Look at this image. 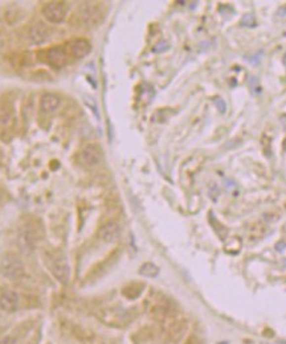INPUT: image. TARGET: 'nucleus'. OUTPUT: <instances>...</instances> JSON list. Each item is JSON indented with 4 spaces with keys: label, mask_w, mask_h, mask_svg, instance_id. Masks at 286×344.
I'll return each mask as SVG.
<instances>
[{
    "label": "nucleus",
    "mask_w": 286,
    "mask_h": 344,
    "mask_svg": "<svg viewBox=\"0 0 286 344\" xmlns=\"http://www.w3.org/2000/svg\"><path fill=\"white\" fill-rule=\"evenodd\" d=\"M17 245L20 246V249L25 253L32 252L35 248V236L32 230L28 228L21 229L17 236Z\"/></svg>",
    "instance_id": "obj_10"
},
{
    "label": "nucleus",
    "mask_w": 286,
    "mask_h": 344,
    "mask_svg": "<svg viewBox=\"0 0 286 344\" xmlns=\"http://www.w3.org/2000/svg\"><path fill=\"white\" fill-rule=\"evenodd\" d=\"M101 159H102V155H101L100 149L95 146H86L80 153V160L87 167L97 166L101 162Z\"/></svg>",
    "instance_id": "obj_3"
},
{
    "label": "nucleus",
    "mask_w": 286,
    "mask_h": 344,
    "mask_svg": "<svg viewBox=\"0 0 286 344\" xmlns=\"http://www.w3.org/2000/svg\"><path fill=\"white\" fill-rule=\"evenodd\" d=\"M42 15L50 23L60 24L67 16V5H65V3H61V1H50V3L44 5Z\"/></svg>",
    "instance_id": "obj_2"
},
{
    "label": "nucleus",
    "mask_w": 286,
    "mask_h": 344,
    "mask_svg": "<svg viewBox=\"0 0 286 344\" xmlns=\"http://www.w3.org/2000/svg\"><path fill=\"white\" fill-rule=\"evenodd\" d=\"M68 50H69V54L75 58H83L90 53L91 45L85 38H76L69 44Z\"/></svg>",
    "instance_id": "obj_6"
},
{
    "label": "nucleus",
    "mask_w": 286,
    "mask_h": 344,
    "mask_svg": "<svg viewBox=\"0 0 286 344\" xmlns=\"http://www.w3.org/2000/svg\"><path fill=\"white\" fill-rule=\"evenodd\" d=\"M48 35H49L48 28L41 23H39V24L31 27L28 32V38L29 41L34 42V44H42L48 40Z\"/></svg>",
    "instance_id": "obj_11"
},
{
    "label": "nucleus",
    "mask_w": 286,
    "mask_h": 344,
    "mask_svg": "<svg viewBox=\"0 0 286 344\" xmlns=\"http://www.w3.org/2000/svg\"><path fill=\"white\" fill-rule=\"evenodd\" d=\"M52 273L57 281H60L61 283H67L69 279V264H68L67 258H56L52 264Z\"/></svg>",
    "instance_id": "obj_5"
},
{
    "label": "nucleus",
    "mask_w": 286,
    "mask_h": 344,
    "mask_svg": "<svg viewBox=\"0 0 286 344\" xmlns=\"http://www.w3.org/2000/svg\"><path fill=\"white\" fill-rule=\"evenodd\" d=\"M0 344H16V340L11 338V336H5L0 340Z\"/></svg>",
    "instance_id": "obj_15"
},
{
    "label": "nucleus",
    "mask_w": 286,
    "mask_h": 344,
    "mask_svg": "<svg viewBox=\"0 0 286 344\" xmlns=\"http://www.w3.org/2000/svg\"><path fill=\"white\" fill-rule=\"evenodd\" d=\"M213 104L216 105V108L219 109L220 113L225 112V104H224V101L221 100V98H216V100L213 101Z\"/></svg>",
    "instance_id": "obj_14"
},
{
    "label": "nucleus",
    "mask_w": 286,
    "mask_h": 344,
    "mask_svg": "<svg viewBox=\"0 0 286 344\" xmlns=\"http://www.w3.org/2000/svg\"><path fill=\"white\" fill-rule=\"evenodd\" d=\"M139 274L146 278H155L159 274V268L153 262H146L139 268Z\"/></svg>",
    "instance_id": "obj_13"
},
{
    "label": "nucleus",
    "mask_w": 286,
    "mask_h": 344,
    "mask_svg": "<svg viewBox=\"0 0 286 344\" xmlns=\"http://www.w3.org/2000/svg\"><path fill=\"white\" fill-rule=\"evenodd\" d=\"M121 236L120 225L116 221H109L100 229V238L106 244H113L116 242Z\"/></svg>",
    "instance_id": "obj_4"
},
{
    "label": "nucleus",
    "mask_w": 286,
    "mask_h": 344,
    "mask_svg": "<svg viewBox=\"0 0 286 344\" xmlns=\"http://www.w3.org/2000/svg\"><path fill=\"white\" fill-rule=\"evenodd\" d=\"M60 106V98L56 94L52 93H46L41 97L40 101V108L44 113H53L56 109Z\"/></svg>",
    "instance_id": "obj_12"
},
{
    "label": "nucleus",
    "mask_w": 286,
    "mask_h": 344,
    "mask_svg": "<svg viewBox=\"0 0 286 344\" xmlns=\"http://www.w3.org/2000/svg\"><path fill=\"white\" fill-rule=\"evenodd\" d=\"M0 307L7 312H13L19 307V295L12 290H5L0 295Z\"/></svg>",
    "instance_id": "obj_8"
},
{
    "label": "nucleus",
    "mask_w": 286,
    "mask_h": 344,
    "mask_svg": "<svg viewBox=\"0 0 286 344\" xmlns=\"http://www.w3.org/2000/svg\"><path fill=\"white\" fill-rule=\"evenodd\" d=\"M81 19H82L86 24L89 25H95L98 24L102 19V13L98 11V8L95 5L90 4H83L81 8Z\"/></svg>",
    "instance_id": "obj_9"
},
{
    "label": "nucleus",
    "mask_w": 286,
    "mask_h": 344,
    "mask_svg": "<svg viewBox=\"0 0 286 344\" xmlns=\"http://www.w3.org/2000/svg\"><path fill=\"white\" fill-rule=\"evenodd\" d=\"M48 62L54 69H62L68 62L67 52L60 46H54L48 52Z\"/></svg>",
    "instance_id": "obj_7"
},
{
    "label": "nucleus",
    "mask_w": 286,
    "mask_h": 344,
    "mask_svg": "<svg viewBox=\"0 0 286 344\" xmlns=\"http://www.w3.org/2000/svg\"><path fill=\"white\" fill-rule=\"evenodd\" d=\"M0 273L9 279H17L24 274V265L19 258L8 254L0 262Z\"/></svg>",
    "instance_id": "obj_1"
}]
</instances>
